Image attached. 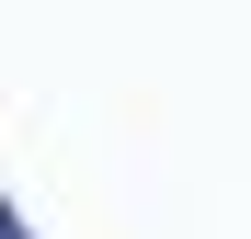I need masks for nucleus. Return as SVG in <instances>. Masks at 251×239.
<instances>
[{
  "mask_svg": "<svg viewBox=\"0 0 251 239\" xmlns=\"http://www.w3.org/2000/svg\"><path fill=\"white\" fill-rule=\"evenodd\" d=\"M0 239H23V228H12V205H0Z\"/></svg>",
  "mask_w": 251,
  "mask_h": 239,
  "instance_id": "1",
  "label": "nucleus"
}]
</instances>
